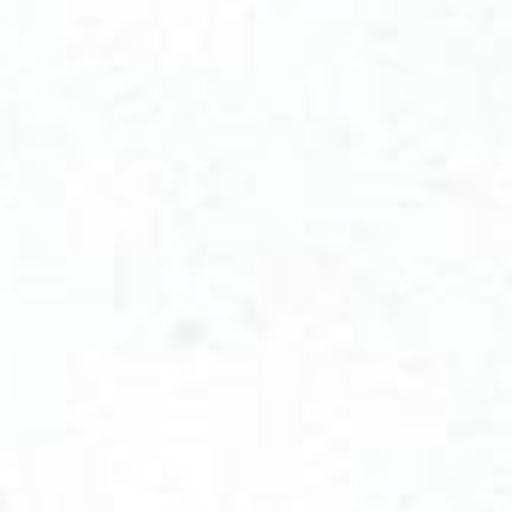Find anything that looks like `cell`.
Wrapping results in <instances>:
<instances>
[]
</instances>
